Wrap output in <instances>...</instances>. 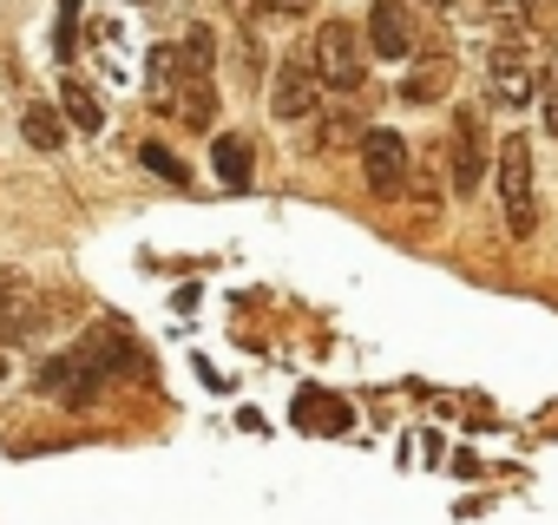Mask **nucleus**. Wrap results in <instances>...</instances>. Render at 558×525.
Instances as JSON below:
<instances>
[{
    "label": "nucleus",
    "instance_id": "1",
    "mask_svg": "<svg viewBox=\"0 0 558 525\" xmlns=\"http://www.w3.org/2000/svg\"><path fill=\"white\" fill-rule=\"evenodd\" d=\"M310 66H316V80L323 86H336V93H355L362 80H368V47H362V34L349 27V21H323L316 34H310Z\"/></svg>",
    "mask_w": 558,
    "mask_h": 525
},
{
    "label": "nucleus",
    "instance_id": "2",
    "mask_svg": "<svg viewBox=\"0 0 558 525\" xmlns=\"http://www.w3.org/2000/svg\"><path fill=\"white\" fill-rule=\"evenodd\" d=\"M355 151H362V178H368L375 197H401V191H408V164H414V158H408V138H401V132L368 125Z\"/></svg>",
    "mask_w": 558,
    "mask_h": 525
},
{
    "label": "nucleus",
    "instance_id": "3",
    "mask_svg": "<svg viewBox=\"0 0 558 525\" xmlns=\"http://www.w3.org/2000/svg\"><path fill=\"white\" fill-rule=\"evenodd\" d=\"M447 164H453V191L473 197V191H480V171H486V119H480V106H460V112H453Z\"/></svg>",
    "mask_w": 558,
    "mask_h": 525
},
{
    "label": "nucleus",
    "instance_id": "4",
    "mask_svg": "<svg viewBox=\"0 0 558 525\" xmlns=\"http://www.w3.org/2000/svg\"><path fill=\"white\" fill-rule=\"evenodd\" d=\"M47 296L27 283V277H14V270H0V342H27V335H40L47 329Z\"/></svg>",
    "mask_w": 558,
    "mask_h": 525
},
{
    "label": "nucleus",
    "instance_id": "5",
    "mask_svg": "<svg viewBox=\"0 0 558 525\" xmlns=\"http://www.w3.org/2000/svg\"><path fill=\"white\" fill-rule=\"evenodd\" d=\"M316 106H323V80H316L310 53H290L283 66H276V80H269V112L276 119H310Z\"/></svg>",
    "mask_w": 558,
    "mask_h": 525
},
{
    "label": "nucleus",
    "instance_id": "6",
    "mask_svg": "<svg viewBox=\"0 0 558 525\" xmlns=\"http://www.w3.org/2000/svg\"><path fill=\"white\" fill-rule=\"evenodd\" d=\"M486 86H493L499 106H532V93H538V66H532V53H525L519 40H499V47L486 53Z\"/></svg>",
    "mask_w": 558,
    "mask_h": 525
},
{
    "label": "nucleus",
    "instance_id": "7",
    "mask_svg": "<svg viewBox=\"0 0 558 525\" xmlns=\"http://www.w3.org/2000/svg\"><path fill=\"white\" fill-rule=\"evenodd\" d=\"M368 53L375 60H414V14L401 0H375L368 8Z\"/></svg>",
    "mask_w": 558,
    "mask_h": 525
},
{
    "label": "nucleus",
    "instance_id": "8",
    "mask_svg": "<svg viewBox=\"0 0 558 525\" xmlns=\"http://www.w3.org/2000/svg\"><path fill=\"white\" fill-rule=\"evenodd\" d=\"M362 112L355 106H323L316 125H310V151H342V145H362Z\"/></svg>",
    "mask_w": 558,
    "mask_h": 525
},
{
    "label": "nucleus",
    "instance_id": "9",
    "mask_svg": "<svg viewBox=\"0 0 558 525\" xmlns=\"http://www.w3.org/2000/svg\"><path fill=\"white\" fill-rule=\"evenodd\" d=\"M499 197L506 204H532V138H506L499 145Z\"/></svg>",
    "mask_w": 558,
    "mask_h": 525
},
{
    "label": "nucleus",
    "instance_id": "10",
    "mask_svg": "<svg viewBox=\"0 0 558 525\" xmlns=\"http://www.w3.org/2000/svg\"><path fill=\"white\" fill-rule=\"evenodd\" d=\"M453 86V60H427V66H408L401 73V99L408 106H427V99H440Z\"/></svg>",
    "mask_w": 558,
    "mask_h": 525
},
{
    "label": "nucleus",
    "instance_id": "11",
    "mask_svg": "<svg viewBox=\"0 0 558 525\" xmlns=\"http://www.w3.org/2000/svg\"><path fill=\"white\" fill-rule=\"evenodd\" d=\"M21 138H27L34 151H60V145H66V119H60L53 106H27V112H21Z\"/></svg>",
    "mask_w": 558,
    "mask_h": 525
},
{
    "label": "nucleus",
    "instance_id": "12",
    "mask_svg": "<svg viewBox=\"0 0 558 525\" xmlns=\"http://www.w3.org/2000/svg\"><path fill=\"white\" fill-rule=\"evenodd\" d=\"M210 164H217V178H223L230 191H243V184H250V138L223 132V138L210 145Z\"/></svg>",
    "mask_w": 558,
    "mask_h": 525
},
{
    "label": "nucleus",
    "instance_id": "13",
    "mask_svg": "<svg viewBox=\"0 0 558 525\" xmlns=\"http://www.w3.org/2000/svg\"><path fill=\"white\" fill-rule=\"evenodd\" d=\"M60 106H66V125H80V132H99V125H106L99 93H93V86H80V80H66V86H60Z\"/></svg>",
    "mask_w": 558,
    "mask_h": 525
},
{
    "label": "nucleus",
    "instance_id": "14",
    "mask_svg": "<svg viewBox=\"0 0 558 525\" xmlns=\"http://www.w3.org/2000/svg\"><path fill=\"white\" fill-rule=\"evenodd\" d=\"M138 158H145V171H158V178H171V184H184V178H191V171H184V158H178L171 145H145Z\"/></svg>",
    "mask_w": 558,
    "mask_h": 525
},
{
    "label": "nucleus",
    "instance_id": "15",
    "mask_svg": "<svg viewBox=\"0 0 558 525\" xmlns=\"http://www.w3.org/2000/svg\"><path fill=\"white\" fill-rule=\"evenodd\" d=\"M486 27H499L506 40L525 27V0H486Z\"/></svg>",
    "mask_w": 558,
    "mask_h": 525
},
{
    "label": "nucleus",
    "instance_id": "16",
    "mask_svg": "<svg viewBox=\"0 0 558 525\" xmlns=\"http://www.w3.org/2000/svg\"><path fill=\"white\" fill-rule=\"evenodd\" d=\"M538 106H545V132L558 138V60L538 66Z\"/></svg>",
    "mask_w": 558,
    "mask_h": 525
},
{
    "label": "nucleus",
    "instance_id": "17",
    "mask_svg": "<svg viewBox=\"0 0 558 525\" xmlns=\"http://www.w3.org/2000/svg\"><path fill=\"white\" fill-rule=\"evenodd\" d=\"M73 34H80V0H60V27H53L60 60H73Z\"/></svg>",
    "mask_w": 558,
    "mask_h": 525
},
{
    "label": "nucleus",
    "instance_id": "18",
    "mask_svg": "<svg viewBox=\"0 0 558 525\" xmlns=\"http://www.w3.org/2000/svg\"><path fill=\"white\" fill-rule=\"evenodd\" d=\"M506 230H512V236H532V230H538V210H532V204H506Z\"/></svg>",
    "mask_w": 558,
    "mask_h": 525
},
{
    "label": "nucleus",
    "instance_id": "19",
    "mask_svg": "<svg viewBox=\"0 0 558 525\" xmlns=\"http://www.w3.org/2000/svg\"><path fill=\"white\" fill-rule=\"evenodd\" d=\"M230 21L243 27V40H256V0H230Z\"/></svg>",
    "mask_w": 558,
    "mask_h": 525
},
{
    "label": "nucleus",
    "instance_id": "20",
    "mask_svg": "<svg viewBox=\"0 0 558 525\" xmlns=\"http://www.w3.org/2000/svg\"><path fill=\"white\" fill-rule=\"evenodd\" d=\"M276 14H310V0H269Z\"/></svg>",
    "mask_w": 558,
    "mask_h": 525
},
{
    "label": "nucleus",
    "instance_id": "21",
    "mask_svg": "<svg viewBox=\"0 0 558 525\" xmlns=\"http://www.w3.org/2000/svg\"><path fill=\"white\" fill-rule=\"evenodd\" d=\"M545 8H551V0H525V21H538V14H545Z\"/></svg>",
    "mask_w": 558,
    "mask_h": 525
},
{
    "label": "nucleus",
    "instance_id": "22",
    "mask_svg": "<svg viewBox=\"0 0 558 525\" xmlns=\"http://www.w3.org/2000/svg\"><path fill=\"white\" fill-rule=\"evenodd\" d=\"M0 381H8V342H0Z\"/></svg>",
    "mask_w": 558,
    "mask_h": 525
},
{
    "label": "nucleus",
    "instance_id": "23",
    "mask_svg": "<svg viewBox=\"0 0 558 525\" xmlns=\"http://www.w3.org/2000/svg\"><path fill=\"white\" fill-rule=\"evenodd\" d=\"M427 8H460V0H427Z\"/></svg>",
    "mask_w": 558,
    "mask_h": 525
}]
</instances>
